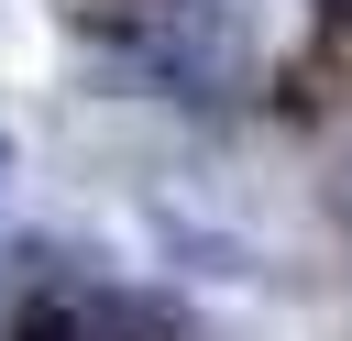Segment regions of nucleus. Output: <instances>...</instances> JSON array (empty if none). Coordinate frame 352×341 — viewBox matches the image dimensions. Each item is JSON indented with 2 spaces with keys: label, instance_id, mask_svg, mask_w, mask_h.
Masks as SVG:
<instances>
[{
  "label": "nucleus",
  "instance_id": "1",
  "mask_svg": "<svg viewBox=\"0 0 352 341\" xmlns=\"http://www.w3.org/2000/svg\"><path fill=\"white\" fill-rule=\"evenodd\" d=\"M319 22H330V33H352V0H319Z\"/></svg>",
  "mask_w": 352,
  "mask_h": 341
},
{
  "label": "nucleus",
  "instance_id": "2",
  "mask_svg": "<svg viewBox=\"0 0 352 341\" xmlns=\"http://www.w3.org/2000/svg\"><path fill=\"white\" fill-rule=\"evenodd\" d=\"M0 176H11V143H0Z\"/></svg>",
  "mask_w": 352,
  "mask_h": 341
}]
</instances>
